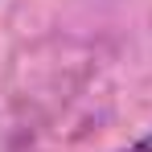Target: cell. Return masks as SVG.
Listing matches in <instances>:
<instances>
[{
	"label": "cell",
	"instance_id": "6da1fadb",
	"mask_svg": "<svg viewBox=\"0 0 152 152\" xmlns=\"http://www.w3.org/2000/svg\"><path fill=\"white\" fill-rule=\"evenodd\" d=\"M115 152H152V127L144 132V136H136L132 144H124V148H115Z\"/></svg>",
	"mask_w": 152,
	"mask_h": 152
}]
</instances>
